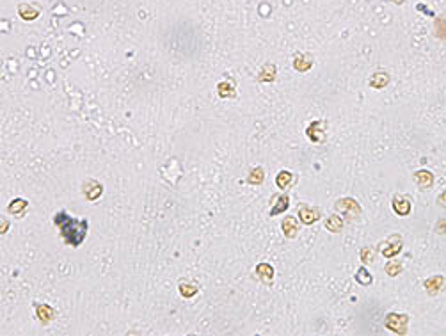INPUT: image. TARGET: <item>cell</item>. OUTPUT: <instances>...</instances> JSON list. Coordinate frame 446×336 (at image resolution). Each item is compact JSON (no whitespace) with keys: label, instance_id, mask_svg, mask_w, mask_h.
Listing matches in <instances>:
<instances>
[{"label":"cell","instance_id":"cell-30","mask_svg":"<svg viewBox=\"0 0 446 336\" xmlns=\"http://www.w3.org/2000/svg\"><path fill=\"white\" fill-rule=\"evenodd\" d=\"M7 228H9V222L2 221V233H5V231H7Z\"/></svg>","mask_w":446,"mask_h":336},{"label":"cell","instance_id":"cell-14","mask_svg":"<svg viewBox=\"0 0 446 336\" xmlns=\"http://www.w3.org/2000/svg\"><path fill=\"white\" fill-rule=\"evenodd\" d=\"M368 84H370L371 89H384L389 84V75H388L386 71H377V73H373L370 77Z\"/></svg>","mask_w":446,"mask_h":336},{"label":"cell","instance_id":"cell-20","mask_svg":"<svg viewBox=\"0 0 446 336\" xmlns=\"http://www.w3.org/2000/svg\"><path fill=\"white\" fill-rule=\"evenodd\" d=\"M324 226H326V230L329 231V233H340V231L343 230V219H341L338 214H332V216H329L326 219Z\"/></svg>","mask_w":446,"mask_h":336},{"label":"cell","instance_id":"cell-8","mask_svg":"<svg viewBox=\"0 0 446 336\" xmlns=\"http://www.w3.org/2000/svg\"><path fill=\"white\" fill-rule=\"evenodd\" d=\"M391 206H393V212H395L398 217H407L412 210L411 198L402 196V194H396V196L393 198V201H391Z\"/></svg>","mask_w":446,"mask_h":336},{"label":"cell","instance_id":"cell-4","mask_svg":"<svg viewBox=\"0 0 446 336\" xmlns=\"http://www.w3.org/2000/svg\"><path fill=\"white\" fill-rule=\"evenodd\" d=\"M402 249H404V240L400 235H391L388 240L379 244V253L384 258H395L396 255H400Z\"/></svg>","mask_w":446,"mask_h":336},{"label":"cell","instance_id":"cell-7","mask_svg":"<svg viewBox=\"0 0 446 336\" xmlns=\"http://www.w3.org/2000/svg\"><path fill=\"white\" fill-rule=\"evenodd\" d=\"M306 136L311 142L320 144L326 140V121H313L306 128Z\"/></svg>","mask_w":446,"mask_h":336},{"label":"cell","instance_id":"cell-21","mask_svg":"<svg viewBox=\"0 0 446 336\" xmlns=\"http://www.w3.org/2000/svg\"><path fill=\"white\" fill-rule=\"evenodd\" d=\"M276 205L272 206L271 210V217H276L279 216V214H283V212L288 210V206H290V196H286V194H283V196L276 198Z\"/></svg>","mask_w":446,"mask_h":336},{"label":"cell","instance_id":"cell-31","mask_svg":"<svg viewBox=\"0 0 446 336\" xmlns=\"http://www.w3.org/2000/svg\"><path fill=\"white\" fill-rule=\"evenodd\" d=\"M391 2H395V4H398V5L404 4V0H391Z\"/></svg>","mask_w":446,"mask_h":336},{"label":"cell","instance_id":"cell-12","mask_svg":"<svg viewBox=\"0 0 446 336\" xmlns=\"http://www.w3.org/2000/svg\"><path fill=\"white\" fill-rule=\"evenodd\" d=\"M313 66V56L311 54H297L293 57V70L299 73H306Z\"/></svg>","mask_w":446,"mask_h":336},{"label":"cell","instance_id":"cell-29","mask_svg":"<svg viewBox=\"0 0 446 336\" xmlns=\"http://www.w3.org/2000/svg\"><path fill=\"white\" fill-rule=\"evenodd\" d=\"M437 205L441 208H446V191H443L439 196H437Z\"/></svg>","mask_w":446,"mask_h":336},{"label":"cell","instance_id":"cell-26","mask_svg":"<svg viewBox=\"0 0 446 336\" xmlns=\"http://www.w3.org/2000/svg\"><path fill=\"white\" fill-rule=\"evenodd\" d=\"M178 290H180L181 297L191 299V297H194L197 294V285H194V283H180Z\"/></svg>","mask_w":446,"mask_h":336},{"label":"cell","instance_id":"cell-13","mask_svg":"<svg viewBox=\"0 0 446 336\" xmlns=\"http://www.w3.org/2000/svg\"><path fill=\"white\" fill-rule=\"evenodd\" d=\"M34 310H36V316H38V320H39L41 324H48V322H52L56 318V311H54L52 306H48V304L39 302V304H36L34 306Z\"/></svg>","mask_w":446,"mask_h":336},{"label":"cell","instance_id":"cell-3","mask_svg":"<svg viewBox=\"0 0 446 336\" xmlns=\"http://www.w3.org/2000/svg\"><path fill=\"white\" fill-rule=\"evenodd\" d=\"M336 212H340L341 216H349L350 219H357V217L361 216V205L357 203L354 198H340V199L336 201Z\"/></svg>","mask_w":446,"mask_h":336},{"label":"cell","instance_id":"cell-1","mask_svg":"<svg viewBox=\"0 0 446 336\" xmlns=\"http://www.w3.org/2000/svg\"><path fill=\"white\" fill-rule=\"evenodd\" d=\"M54 222L59 228V233L62 240L71 247L82 246L85 235H87V221L85 219H77L70 216L68 212L60 210L54 216Z\"/></svg>","mask_w":446,"mask_h":336},{"label":"cell","instance_id":"cell-11","mask_svg":"<svg viewBox=\"0 0 446 336\" xmlns=\"http://www.w3.org/2000/svg\"><path fill=\"white\" fill-rule=\"evenodd\" d=\"M414 181H416V185L420 187L421 191H427V189H430L432 183H434V175H432L428 169H420L414 173Z\"/></svg>","mask_w":446,"mask_h":336},{"label":"cell","instance_id":"cell-15","mask_svg":"<svg viewBox=\"0 0 446 336\" xmlns=\"http://www.w3.org/2000/svg\"><path fill=\"white\" fill-rule=\"evenodd\" d=\"M293 180H295V176H293V173L291 171H279L276 176V185L277 189H281V191H286V189H290L291 183H293Z\"/></svg>","mask_w":446,"mask_h":336},{"label":"cell","instance_id":"cell-5","mask_svg":"<svg viewBox=\"0 0 446 336\" xmlns=\"http://www.w3.org/2000/svg\"><path fill=\"white\" fill-rule=\"evenodd\" d=\"M297 216H299V219H301V222L304 226H311L320 219L322 212H320V208H316V206H313V205H301L299 206V210H297Z\"/></svg>","mask_w":446,"mask_h":336},{"label":"cell","instance_id":"cell-6","mask_svg":"<svg viewBox=\"0 0 446 336\" xmlns=\"http://www.w3.org/2000/svg\"><path fill=\"white\" fill-rule=\"evenodd\" d=\"M82 194L87 201H96L103 196V185L98 180H85L82 183Z\"/></svg>","mask_w":446,"mask_h":336},{"label":"cell","instance_id":"cell-2","mask_svg":"<svg viewBox=\"0 0 446 336\" xmlns=\"http://www.w3.org/2000/svg\"><path fill=\"white\" fill-rule=\"evenodd\" d=\"M384 327L395 335H406L409 327V315L406 313H388L384 318Z\"/></svg>","mask_w":446,"mask_h":336},{"label":"cell","instance_id":"cell-18","mask_svg":"<svg viewBox=\"0 0 446 336\" xmlns=\"http://www.w3.org/2000/svg\"><path fill=\"white\" fill-rule=\"evenodd\" d=\"M235 93H236V89H235V82H231V80H222V82H219L217 84V95L221 96V98H233L235 96Z\"/></svg>","mask_w":446,"mask_h":336},{"label":"cell","instance_id":"cell-23","mask_svg":"<svg viewBox=\"0 0 446 336\" xmlns=\"http://www.w3.org/2000/svg\"><path fill=\"white\" fill-rule=\"evenodd\" d=\"M263 180H265V171H263V167H254V169L247 175V183H249V185H261Z\"/></svg>","mask_w":446,"mask_h":336},{"label":"cell","instance_id":"cell-16","mask_svg":"<svg viewBox=\"0 0 446 336\" xmlns=\"http://www.w3.org/2000/svg\"><path fill=\"white\" fill-rule=\"evenodd\" d=\"M27 206H29V201L23 199V198H16V199H13L7 205V214H11V216H23V212L27 210Z\"/></svg>","mask_w":446,"mask_h":336},{"label":"cell","instance_id":"cell-17","mask_svg":"<svg viewBox=\"0 0 446 336\" xmlns=\"http://www.w3.org/2000/svg\"><path fill=\"white\" fill-rule=\"evenodd\" d=\"M276 77H277V68L274 64H265V66H261V70H260V73H258V80L260 82H274L276 80Z\"/></svg>","mask_w":446,"mask_h":336},{"label":"cell","instance_id":"cell-10","mask_svg":"<svg viewBox=\"0 0 446 336\" xmlns=\"http://www.w3.org/2000/svg\"><path fill=\"white\" fill-rule=\"evenodd\" d=\"M281 230H283V235L291 240L299 233V222H297V219L293 216H286L283 219V222H281Z\"/></svg>","mask_w":446,"mask_h":336},{"label":"cell","instance_id":"cell-22","mask_svg":"<svg viewBox=\"0 0 446 336\" xmlns=\"http://www.w3.org/2000/svg\"><path fill=\"white\" fill-rule=\"evenodd\" d=\"M274 274H276V271H274V267L271 263H258L256 265V276L260 277L261 281H272Z\"/></svg>","mask_w":446,"mask_h":336},{"label":"cell","instance_id":"cell-9","mask_svg":"<svg viewBox=\"0 0 446 336\" xmlns=\"http://www.w3.org/2000/svg\"><path fill=\"white\" fill-rule=\"evenodd\" d=\"M423 286H425V292L428 294L430 297H436L437 294H441L443 290H445L446 286V277L445 276H432V277H427L425 283H423Z\"/></svg>","mask_w":446,"mask_h":336},{"label":"cell","instance_id":"cell-28","mask_svg":"<svg viewBox=\"0 0 446 336\" xmlns=\"http://www.w3.org/2000/svg\"><path fill=\"white\" fill-rule=\"evenodd\" d=\"M434 231L439 233V235H446V219H439L434 226Z\"/></svg>","mask_w":446,"mask_h":336},{"label":"cell","instance_id":"cell-25","mask_svg":"<svg viewBox=\"0 0 446 336\" xmlns=\"http://www.w3.org/2000/svg\"><path fill=\"white\" fill-rule=\"evenodd\" d=\"M354 279L359 283L361 286H370L371 285V281H373V277H371V274L368 271H366L365 267H361L359 271L356 272V276H354Z\"/></svg>","mask_w":446,"mask_h":336},{"label":"cell","instance_id":"cell-27","mask_svg":"<svg viewBox=\"0 0 446 336\" xmlns=\"http://www.w3.org/2000/svg\"><path fill=\"white\" fill-rule=\"evenodd\" d=\"M359 258H361L363 263H366V265H368V263H371V261H373V258H375V249H373V247H370V246L363 247L361 251H359Z\"/></svg>","mask_w":446,"mask_h":336},{"label":"cell","instance_id":"cell-19","mask_svg":"<svg viewBox=\"0 0 446 336\" xmlns=\"http://www.w3.org/2000/svg\"><path fill=\"white\" fill-rule=\"evenodd\" d=\"M18 15H20L21 20L32 21V20H36V18L39 16V11L36 9L34 5H30V4H21V5H18Z\"/></svg>","mask_w":446,"mask_h":336},{"label":"cell","instance_id":"cell-24","mask_svg":"<svg viewBox=\"0 0 446 336\" xmlns=\"http://www.w3.org/2000/svg\"><path fill=\"white\" fill-rule=\"evenodd\" d=\"M402 271H404V265H402L400 260H389L386 265H384V272H386L389 277H396Z\"/></svg>","mask_w":446,"mask_h":336}]
</instances>
